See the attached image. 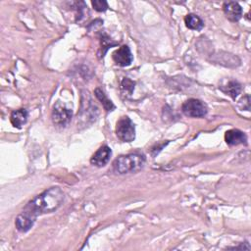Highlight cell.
I'll list each match as a JSON object with an SVG mask.
<instances>
[{"instance_id":"obj_1","label":"cell","mask_w":251,"mask_h":251,"mask_svg":"<svg viewBox=\"0 0 251 251\" xmlns=\"http://www.w3.org/2000/svg\"><path fill=\"white\" fill-rule=\"evenodd\" d=\"M64 197V192L60 187H50L31 199L22 213L35 222L38 216L55 212L62 205Z\"/></svg>"},{"instance_id":"obj_2","label":"cell","mask_w":251,"mask_h":251,"mask_svg":"<svg viewBox=\"0 0 251 251\" xmlns=\"http://www.w3.org/2000/svg\"><path fill=\"white\" fill-rule=\"evenodd\" d=\"M145 156L141 153H130L118 157L113 162V168L120 175L135 173L143 168Z\"/></svg>"},{"instance_id":"obj_3","label":"cell","mask_w":251,"mask_h":251,"mask_svg":"<svg viewBox=\"0 0 251 251\" xmlns=\"http://www.w3.org/2000/svg\"><path fill=\"white\" fill-rule=\"evenodd\" d=\"M116 134L124 142H131L135 138V127L128 117H122L116 125Z\"/></svg>"},{"instance_id":"obj_4","label":"cell","mask_w":251,"mask_h":251,"mask_svg":"<svg viewBox=\"0 0 251 251\" xmlns=\"http://www.w3.org/2000/svg\"><path fill=\"white\" fill-rule=\"evenodd\" d=\"M181 110L185 116L191 117V118L204 117L208 112L207 106L201 100H198L195 98L186 100L182 104Z\"/></svg>"},{"instance_id":"obj_5","label":"cell","mask_w":251,"mask_h":251,"mask_svg":"<svg viewBox=\"0 0 251 251\" xmlns=\"http://www.w3.org/2000/svg\"><path fill=\"white\" fill-rule=\"evenodd\" d=\"M73 112L61 102H57L52 110V121L58 126H67L72 120Z\"/></svg>"},{"instance_id":"obj_6","label":"cell","mask_w":251,"mask_h":251,"mask_svg":"<svg viewBox=\"0 0 251 251\" xmlns=\"http://www.w3.org/2000/svg\"><path fill=\"white\" fill-rule=\"evenodd\" d=\"M113 60L115 63L121 67L129 66L133 60L130 49L127 45L121 46L118 50L113 53Z\"/></svg>"},{"instance_id":"obj_7","label":"cell","mask_w":251,"mask_h":251,"mask_svg":"<svg viewBox=\"0 0 251 251\" xmlns=\"http://www.w3.org/2000/svg\"><path fill=\"white\" fill-rule=\"evenodd\" d=\"M112 151L109 146L102 145L97 151L92 155L90 163L96 167H104L110 160Z\"/></svg>"},{"instance_id":"obj_8","label":"cell","mask_w":251,"mask_h":251,"mask_svg":"<svg viewBox=\"0 0 251 251\" xmlns=\"http://www.w3.org/2000/svg\"><path fill=\"white\" fill-rule=\"evenodd\" d=\"M224 13L230 22H237L242 17V8L237 2H226L224 4Z\"/></svg>"},{"instance_id":"obj_9","label":"cell","mask_w":251,"mask_h":251,"mask_svg":"<svg viewBox=\"0 0 251 251\" xmlns=\"http://www.w3.org/2000/svg\"><path fill=\"white\" fill-rule=\"evenodd\" d=\"M225 140L226 142L230 145V146H234V145H238V144H246L247 142V137L245 135V133L239 129L233 128V129H229L225 133Z\"/></svg>"},{"instance_id":"obj_10","label":"cell","mask_w":251,"mask_h":251,"mask_svg":"<svg viewBox=\"0 0 251 251\" xmlns=\"http://www.w3.org/2000/svg\"><path fill=\"white\" fill-rule=\"evenodd\" d=\"M27 116H28V113L25 109H24V108L18 109L11 113L10 122L13 126H15L17 128H21L26 123Z\"/></svg>"},{"instance_id":"obj_11","label":"cell","mask_w":251,"mask_h":251,"mask_svg":"<svg viewBox=\"0 0 251 251\" xmlns=\"http://www.w3.org/2000/svg\"><path fill=\"white\" fill-rule=\"evenodd\" d=\"M225 94L230 96L232 99H235L241 91V85L236 80H229L226 85L219 87Z\"/></svg>"},{"instance_id":"obj_12","label":"cell","mask_w":251,"mask_h":251,"mask_svg":"<svg viewBox=\"0 0 251 251\" xmlns=\"http://www.w3.org/2000/svg\"><path fill=\"white\" fill-rule=\"evenodd\" d=\"M33 224H34V221L23 213L18 215L15 222L17 229L21 232H26L27 230H29L32 227Z\"/></svg>"},{"instance_id":"obj_13","label":"cell","mask_w":251,"mask_h":251,"mask_svg":"<svg viewBox=\"0 0 251 251\" xmlns=\"http://www.w3.org/2000/svg\"><path fill=\"white\" fill-rule=\"evenodd\" d=\"M184 23L186 27L193 30H200L204 26L203 21L195 14H188L184 18Z\"/></svg>"},{"instance_id":"obj_14","label":"cell","mask_w":251,"mask_h":251,"mask_svg":"<svg viewBox=\"0 0 251 251\" xmlns=\"http://www.w3.org/2000/svg\"><path fill=\"white\" fill-rule=\"evenodd\" d=\"M94 94H95L96 98L101 102L103 108H104L107 112L112 111V110L115 108L113 102L106 96V94L102 91V89H100V88L97 87V88L94 90Z\"/></svg>"},{"instance_id":"obj_15","label":"cell","mask_w":251,"mask_h":251,"mask_svg":"<svg viewBox=\"0 0 251 251\" xmlns=\"http://www.w3.org/2000/svg\"><path fill=\"white\" fill-rule=\"evenodd\" d=\"M121 87L128 94H131L134 89V82L127 77H124V79L121 82Z\"/></svg>"},{"instance_id":"obj_16","label":"cell","mask_w":251,"mask_h":251,"mask_svg":"<svg viewBox=\"0 0 251 251\" xmlns=\"http://www.w3.org/2000/svg\"><path fill=\"white\" fill-rule=\"evenodd\" d=\"M91 4L97 12H105L108 9V3L103 0H94L91 1Z\"/></svg>"}]
</instances>
